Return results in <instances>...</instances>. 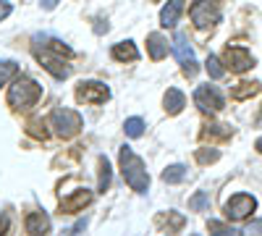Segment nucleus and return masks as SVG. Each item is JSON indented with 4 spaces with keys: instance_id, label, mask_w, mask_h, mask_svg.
I'll list each match as a JSON object with an SVG mask.
<instances>
[{
    "instance_id": "nucleus-23",
    "label": "nucleus",
    "mask_w": 262,
    "mask_h": 236,
    "mask_svg": "<svg viewBox=\"0 0 262 236\" xmlns=\"http://www.w3.org/2000/svg\"><path fill=\"white\" fill-rule=\"evenodd\" d=\"M257 92V84L254 81H244V84H238V87L233 90V97L236 100H244V97H252Z\"/></svg>"
},
{
    "instance_id": "nucleus-20",
    "label": "nucleus",
    "mask_w": 262,
    "mask_h": 236,
    "mask_svg": "<svg viewBox=\"0 0 262 236\" xmlns=\"http://www.w3.org/2000/svg\"><path fill=\"white\" fill-rule=\"evenodd\" d=\"M210 207V191H196L194 197H189V210H196V212H202Z\"/></svg>"
},
{
    "instance_id": "nucleus-6",
    "label": "nucleus",
    "mask_w": 262,
    "mask_h": 236,
    "mask_svg": "<svg viewBox=\"0 0 262 236\" xmlns=\"http://www.w3.org/2000/svg\"><path fill=\"white\" fill-rule=\"evenodd\" d=\"M170 48H173V55H176V60L181 63L184 76L194 79V76H196V71H200V63H196V58H194L191 42L186 39V34H181V32L173 34V45H170Z\"/></svg>"
},
{
    "instance_id": "nucleus-19",
    "label": "nucleus",
    "mask_w": 262,
    "mask_h": 236,
    "mask_svg": "<svg viewBox=\"0 0 262 236\" xmlns=\"http://www.w3.org/2000/svg\"><path fill=\"white\" fill-rule=\"evenodd\" d=\"M123 132H126V137H131V139L142 137V134H144V121H142V118H126Z\"/></svg>"
},
{
    "instance_id": "nucleus-21",
    "label": "nucleus",
    "mask_w": 262,
    "mask_h": 236,
    "mask_svg": "<svg viewBox=\"0 0 262 236\" xmlns=\"http://www.w3.org/2000/svg\"><path fill=\"white\" fill-rule=\"evenodd\" d=\"M205 66H207V74H210L212 79H223V76H226V69H223V63L217 60L215 55H207V63H205Z\"/></svg>"
},
{
    "instance_id": "nucleus-16",
    "label": "nucleus",
    "mask_w": 262,
    "mask_h": 236,
    "mask_svg": "<svg viewBox=\"0 0 262 236\" xmlns=\"http://www.w3.org/2000/svg\"><path fill=\"white\" fill-rule=\"evenodd\" d=\"M113 58L121 60V63L137 60V58H139V50H137V45H134L131 39H126V42H118V45H113Z\"/></svg>"
},
{
    "instance_id": "nucleus-27",
    "label": "nucleus",
    "mask_w": 262,
    "mask_h": 236,
    "mask_svg": "<svg viewBox=\"0 0 262 236\" xmlns=\"http://www.w3.org/2000/svg\"><path fill=\"white\" fill-rule=\"evenodd\" d=\"M210 231H215V233H238L236 228H228V226L217 223V221H210Z\"/></svg>"
},
{
    "instance_id": "nucleus-31",
    "label": "nucleus",
    "mask_w": 262,
    "mask_h": 236,
    "mask_svg": "<svg viewBox=\"0 0 262 236\" xmlns=\"http://www.w3.org/2000/svg\"><path fill=\"white\" fill-rule=\"evenodd\" d=\"M8 231V221H6V216L0 212V233H6Z\"/></svg>"
},
{
    "instance_id": "nucleus-4",
    "label": "nucleus",
    "mask_w": 262,
    "mask_h": 236,
    "mask_svg": "<svg viewBox=\"0 0 262 236\" xmlns=\"http://www.w3.org/2000/svg\"><path fill=\"white\" fill-rule=\"evenodd\" d=\"M191 21L196 29H212L221 21V0H196L191 6Z\"/></svg>"
},
{
    "instance_id": "nucleus-11",
    "label": "nucleus",
    "mask_w": 262,
    "mask_h": 236,
    "mask_svg": "<svg viewBox=\"0 0 262 236\" xmlns=\"http://www.w3.org/2000/svg\"><path fill=\"white\" fill-rule=\"evenodd\" d=\"M184 6H186V0H168V3L163 6V11H160V24L163 27H176Z\"/></svg>"
},
{
    "instance_id": "nucleus-17",
    "label": "nucleus",
    "mask_w": 262,
    "mask_h": 236,
    "mask_svg": "<svg viewBox=\"0 0 262 236\" xmlns=\"http://www.w3.org/2000/svg\"><path fill=\"white\" fill-rule=\"evenodd\" d=\"M184 179H186V165H181V163L168 165V168L163 170V181H165V184H179V181H184Z\"/></svg>"
},
{
    "instance_id": "nucleus-9",
    "label": "nucleus",
    "mask_w": 262,
    "mask_h": 236,
    "mask_svg": "<svg viewBox=\"0 0 262 236\" xmlns=\"http://www.w3.org/2000/svg\"><path fill=\"white\" fill-rule=\"evenodd\" d=\"M223 60H226V66H228L233 74H244V71H249V69L254 66V60H252L249 50H247V48H242V45H233V48L228 45V48H226Z\"/></svg>"
},
{
    "instance_id": "nucleus-15",
    "label": "nucleus",
    "mask_w": 262,
    "mask_h": 236,
    "mask_svg": "<svg viewBox=\"0 0 262 236\" xmlns=\"http://www.w3.org/2000/svg\"><path fill=\"white\" fill-rule=\"evenodd\" d=\"M90 202H92V191H90V189H79L74 197L63 200V210H66V212H79L81 207H86Z\"/></svg>"
},
{
    "instance_id": "nucleus-2",
    "label": "nucleus",
    "mask_w": 262,
    "mask_h": 236,
    "mask_svg": "<svg viewBox=\"0 0 262 236\" xmlns=\"http://www.w3.org/2000/svg\"><path fill=\"white\" fill-rule=\"evenodd\" d=\"M118 160H121V174H123L126 184L134 189V191H139V195H144V191L149 189V176H147L144 160L128 144H123L118 149Z\"/></svg>"
},
{
    "instance_id": "nucleus-32",
    "label": "nucleus",
    "mask_w": 262,
    "mask_h": 236,
    "mask_svg": "<svg viewBox=\"0 0 262 236\" xmlns=\"http://www.w3.org/2000/svg\"><path fill=\"white\" fill-rule=\"evenodd\" d=\"M257 149H259V153H262V139H257Z\"/></svg>"
},
{
    "instance_id": "nucleus-12",
    "label": "nucleus",
    "mask_w": 262,
    "mask_h": 236,
    "mask_svg": "<svg viewBox=\"0 0 262 236\" xmlns=\"http://www.w3.org/2000/svg\"><path fill=\"white\" fill-rule=\"evenodd\" d=\"M147 53L152 60H163L168 55V39L160 34V32H152L147 34Z\"/></svg>"
},
{
    "instance_id": "nucleus-3",
    "label": "nucleus",
    "mask_w": 262,
    "mask_h": 236,
    "mask_svg": "<svg viewBox=\"0 0 262 236\" xmlns=\"http://www.w3.org/2000/svg\"><path fill=\"white\" fill-rule=\"evenodd\" d=\"M42 97V87L29 79V76H21L13 81V87L8 90V105L13 111H27L32 105H37V100Z\"/></svg>"
},
{
    "instance_id": "nucleus-24",
    "label": "nucleus",
    "mask_w": 262,
    "mask_h": 236,
    "mask_svg": "<svg viewBox=\"0 0 262 236\" xmlns=\"http://www.w3.org/2000/svg\"><path fill=\"white\" fill-rule=\"evenodd\" d=\"M217 158H221V153H217V149H207V147L196 149V160H200L202 165H207V163H215Z\"/></svg>"
},
{
    "instance_id": "nucleus-1",
    "label": "nucleus",
    "mask_w": 262,
    "mask_h": 236,
    "mask_svg": "<svg viewBox=\"0 0 262 236\" xmlns=\"http://www.w3.org/2000/svg\"><path fill=\"white\" fill-rule=\"evenodd\" d=\"M34 42V58L45 66V71H50L55 79H66L71 74V69H69V63L63 60V55L66 58H71L74 53H71V48L69 45H63L60 39H53V37H45V42L48 45H39V39H32Z\"/></svg>"
},
{
    "instance_id": "nucleus-10",
    "label": "nucleus",
    "mask_w": 262,
    "mask_h": 236,
    "mask_svg": "<svg viewBox=\"0 0 262 236\" xmlns=\"http://www.w3.org/2000/svg\"><path fill=\"white\" fill-rule=\"evenodd\" d=\"M76 97L81 102L100 105V102H105L107 97H111V90H107V84H102V81H81L79 90H76Z\"/></svg>"
},
{
    "instance_id": "nucleus-7",
    "label": "nucleus",
    "mask_w": 262,
    "mask_h": 236,
    "mask_svg": "<svg viewBox=\"0 0 262 236\" xmlns=\"http://www.w3.org/2000/svg\"><path fill=\"white\" fill-rule=\"evenodd\" d=\"M254 207H257V200L252 195H233L226 202L223 212H226L228 221H244V218H249L254 212Z\"/></svg>"
},
{
    "instance_id": "nucleus-14",
    "label": "nucleus",
    "mask_w": 262,
    "mask_h": 236,
    "mask_svg": "<svg viewBox=\"0 0 262 236\" xmlns=\"http://www.w3.org/2000/svg\"><path fill=\"white\" fill-rule=\"evenodd\" d=\"M24 226H27V233H48L50 218H48V212H29Z\"/></svg>"
},
{
    "instance_id": "nucleus-5",
    "label": "nucleus",
    "mask_w": 262,
    "mask_h": 236,
    "mask_svg": "<svg viewBox=\"0 0 262 236\" xmlns=\"http://www.w3.org/2000/svg\"><path fill=\"white\" fill-rule=\"evenodd\" d=\"M50 123H53V128H55V134L58 137H63V139H71V137H76L79 132H81V116L76 113V111H71V108H55L53 111V116H50Z\"/></svg>"
},
{
    "instance_id": "nucleus-30",
    "label": "nucleus",
    "mask_w": 262,
    "mask_h": 236,
    "mask_svg": "<svg viewBox=\"0 0 262 236\" xmlns=\"http://www.w3.org/2000/svg\"><path fill=\"white\" fill-rule=\"evenodd\" d=\"M39 3H42V8H45V11H53L58 6V0H39Z\"/></svg>"
},
{
    "instance_id": "nucleus-22",
    "label": "nucleus",
    "mask_w": 262,
    "mask_h": 236,
    "mask_svg": "<svg viewBox=\"0 0 262 236\" xmlns=\"http://www.w3.org/2000/svg\"><path fill=\"white\" fill-rule=\"evenodd\" d=\"M111 186V163L107 158H100V191H105Z\"/></svg>"
},
{
    "instance_id": "nucleus-13",
    "label": "nucleus",
    "mask_w": 262,
    "mask_h": 236,
    "mask_svg": "<svg viewBox=\"0 0 262 236\" xmlns=\"http://www.w3.org/2000/svg\"><path fill=\"white\" fill-rule=\"evenodd\" d=\"M163 105H165V113L170 116H179L184 111V105H186V95L179 90V87H170L163 97Z\"/></svg>"
},
{
    "instance_id": "nucleus-25",
    "label": "nucleus",
    "mask_w": 262,
    "mask_h": 236,
    "mask_svg": "<svg viewBox=\"0 0 262 236\" xmlns=\"http://www.w3.org/2000/svg\"><path fill=\"white\" fill-rule=\"evenodd\" d=\"M29 134L37 137V139H48V132H45V123H39V121H29Z\"/></svg>"
},
{
    "instance_id": "nucleus-28",
    "label": "nucleus",
    "mask_w": 262,
    "mask_h": 236,
    "mask_svg": "<svg viewBox=\"0 0 262 236\" xmlns=\"http://www.w3.org/2000/svg\"><path fill=\"white\" fill-rule=\"evenodd\" d=\"M6 16H11V3L8 0H0V21H3Z\"/></svg>"
},
{
    "instance_id": "nucleus-26",
    "label": "nucleus",
    "mask_w": 262,
    "mask_h": 236,
    "mask_svg": "<svg viewBox=\"0 0 262 236\" xmlns=\"http://www.w3.org/2000/svg\"><path fill=\"white\" fill-rule=\"evenodd\" d=\"M207 134H215V137H231L228 126H207V128H205V137H207Z\"/></svg>"
},
{
    "instance_id": "nucleus-29",
    "label": "nucleus",
    "mask_w": 262,
    "mask_h": 236,
    "mask_svg": "<svg viewBox=\"0 0 262 236\" xmlns=\"http://www.w3.org/2000/svg\"><path fill=\"white\" fill-rule=\"evenodd\" d=\"M247 233H262V221H257V223H249V226H247Z\"/></svg>"
},
{
    "instance_id": "nucleus-18",
    "label": "nucleus",
    "mask_w": 262,
    "mask_h": 236,
    "mask_svg": "<svg viewBox=\"0 0 262 236\" xmlns=\"http://www.w3.org/2000/svg\"><path fill=\"white\" fill-rule=\"evenodd\" d=\"M16 74H18V63L16 60H0V87H6Z\"/></svg>"
},
{
    "instance_id": "nucleus-8",
    "label": "nucleus",
    "mask_w": 262,
    "mask_h": 236,
    "mask_svg": "<svg viewBox=\"0 0 262 236\" xmlns=\"http://www.w3.org/2000/svg\"><path fill=\"white\" fill-rule=\"evenodd\" d=\"M194 105L202 113H217L223 108V95L215 87H210V84H200V87L194 90Z\"/></svg>"
}]
</instances>
